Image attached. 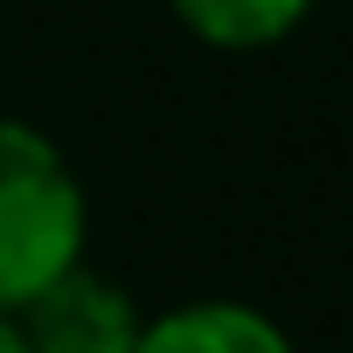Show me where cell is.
<instances>
[{
  "label": "cell",
  "instance_id": "3",
  "mask_svg": "<svg viewBox=\"0 0 353 353\" xmlns=\"http://www.w3.org/2000/svg\"><path fill=\"white\" fill-rule=\"evenodd\" d=\"M132 353H298V346L284 339L270 312L236 305V298H201V305H173L145 319Z\"/></svg>",
  "mask_w": 353,
  "mask_h": 353
},
{
  "label": "cell",
  "instance_id": "4",
  "mask_svg": "<svg viewBox=\"0 0 353 353\" xmlns=\"http://www.w3.org/2000/svg\"><path fill=\"white\" fill-rule=\"evenodd\" d=\"M173 14L208 49H270L312 14V0H173Z\"/></svg>",
  "mask_w": 353,
  "mask_h": 353
},
{
  "label": "cell",
  "instance_id": "5",
  "mask_svg": "<svg viewBox=\"0 0 353 353\" xmlns=\"http://www.w3.org/2000/svg\"><path fill=\"white\" fill-rule=\"evenodd\" d=\"M0 353H28V339H21V325L0 312Z\"/></svg>",
  "mask_w": 353,
  "mask_h": 353
},
{
  "label": "cell",
  "instance_id": "1",
  "mask_svg": "<svg viewBox=\"0 0 353 353\" xmlns=\"http://www.w3.org/2000/svg\"><path fill=\"white\" fill-rule=\"evenodd\" d=\"M90 201L49 132L0 118V312L28 305L49 277L83 263Z\"/></svg>",
  "mask_w": 353,
  "mask_h": 353
},
{
  "label": "cell",
  "instance_id": "2",
  "mask_svg": "<svg viewBox=\"0 0 353 353\" xmlns=\"http://www.w3.org/2000/svg\"><path fill=\"white\" fill-rule=\"evenodd\" d=\"M28 339V353H132L139 346V305L97 277L90 263H70L63 277H49L28 305L8 312Z\"/></svg>",
  "mask_w": 353,
  "mask_h": 353
}]
</instances>
